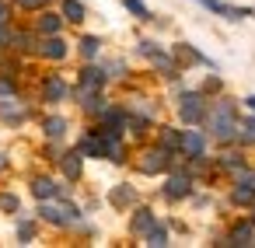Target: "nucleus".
I'll list each match as a JSON object with an SVG mask.
<instances>
[{
  "mask_svg": "<svg viewBox=\"0 0 255 248\" xmlns=\"http://www.w3.org/2000/svg\"><path fill=\"white\" fill-rule=\"evenodd\" d=\"M210 129L220 136V140H231L234 129H238V119H234V105L231 102H217L213 112H210Z\"/></svg>",
  "mask_w": 255,
  "mask_h": 248,
  "instance_id": "nucleus-1",
  "label": "nucleus"
},
{
  "mask_svg": "<svg viewBox=\"0 0 255 248\" xmlns=\"http://www.w3.org/2000/svg\"><path fill=\"white\" fill-rule=\"evenodd\" d=\"M178 112H182V119H185V123H199V119H203V112H206V105H203V98H199V95H185V98H182V105H178Z\"/></svg>",
  "mask_w": 255,
  "mask_h": 248,
  "instance_id": "nucleus-2",
  "label": "nucleus"
},
{
  "mask_svg": "<svg viewBox=\"0 0 255 248\" xmlns=\"http://www.w3.org/2000/svg\"><path fill=\"white\" fill-rule=\"evenodd\" d=\"M140 168H143V175H157V171H164V168H168V150H164V147L147 150L143 161H140Z\"/></svg>",
  "mask_w": 255,
  "mask_h": 248,
  "instance_id": "nucleus-3",
  "label": "nucleus"
},
{
  "mask_svg": "<svg viewBox=\"0 0 255 248\" xmlns=\"http://www.w3.org/2000/svg\"><path fill=\"white\" fill-rule=\"evenodd\" d=\"M105 84V74L98 70V67H88L84 74H81V98H88V95H95L98 88Z\"/></svg>",
  "mask_w": 255,
  "mask_h": 248,
  "instance_id": "nucleus-4",
  "label": "nucleus"
},
{
  "mask_svg": "<svg viewBox=\"0 0 255 248\" xmlns=\"http://www.w3.org/2000/svg\"><path fill=\"white\" fill-rule=\"evenodd\" d=\"M178 147H182L189 157H203V147H206V140H203V133H199V129H185Z\"/></svg>",
  "mask_w": 255,
  "mask_h": 248,
  "instance_id": "nucleus-5",
  "label": "nucleus"
},
{
  "mask_svg": "<svg viewBox=\"0 0 255 248\" xmlns=\"http://www.w3.org/2000/svg\"><path fill=\"white\" fill-rule=\"evenodd\" d=\"M164 196H168V199H182V196H189V175H175V178H168Z\"/></svg>",
  "mask_w": 255,
  "mask_h": 248,
  "instance_id": "nucleus-6",
  "label": "nucleus"
},
{
  "mask_svg": "<svg viewBox=\"0 0 255 248\" xmlns=\"http://www.w3.org/2000/svg\"><path fill=\"white\" fill-rule=\"evenodd\" d=\"M42 53H46L49 60H63V56H67V46H63V39H56V35H53V39H46V42H42Z\"/></svg>",
  "mask_w": 255,
  "mask_h": 248,
  "instance_id": "nucleus-7",
  "label": "nucleus"
},
{
  "mask_svg": "<svg viewBox=\"0 0 255 248\" xmlns=\"http://www.w3.org/2000/svg\"><path fill=\"white\" fill-rule=\"evenodd\" d=\"M32 192H35L39 199H49V196H56V182H53V178H35V182H32Z\"/></svg>",
  "mask_w": 255,
  "mask_h": 248,
  "instance_id": "nucleus-8",
  "label": "nucleus"
},
{
  "mask_svg": "<svg viewBox=\"0 0 255 248\" xmlns=\"http://www.w3.org/2000/svg\"><path fill=\"white\" fill-rule=\"evenodd\" d=\"M63 95H67V84H63L60 77H49V81H46V98H49V102H60Z\"/></svg>",
  "mask_w": 255,
  "mask_h": 248,
  "instance_id": "nucleus-9",
  "label": "nucleus"
},
{
  "mask_svg": "<svg viewBox=\"0 0 255 248\" xmlns=\"http://www.w3.org/2000/svg\"><path fill=\"white\" fill-rule=\"evenodd\" d=\"M81 150H84V154H95V157H102V154H105V140H102V136H84Z\"/></svg>",
  "mask_w": 255,
  "mask_h": 248,
  "instance_id": "nucleus-10",
  "label": "nucleus"
},
{
  "mask_svg": "<svg viewBox=\"0 0 255 248\" xmlns=\"http://www.w3.org/2000/svg\"><path fill=\"white\" fill-rule=\"evenodd\" d=\"M231 199H234L238 206H248V203L255 199V185H238V189L231 192Z\"/></svg>",
  "mask_w": 255,
  "mask_h": 248,
  "instance_id": "nucleus-11",
  "label": "nucleus"
},
{
  "mask_svg": "<svg viewBox=\"0 0 255 248\" xmlns=\"http://www.w3.org/2000/svg\"><path fill=\"white\" fill-rule=\"evenodd\" d=\"M63 175L67 178H77L81 175V154H67L63 157Z\"/></svg>",
  "mask_w": 255,
  "mask_h": 248,
  "instance_id": "nucleus-12",
  "label": "nucleus"
},
{
  "mask_svg": "<svg viewBox=\"0 0 255 248\" xmlns=\"http://www.w3.org/2000/svg\"><path fill=\"white\" fill-rule=\"evenodd\" d=\"M63 18L67 21H84V7L77 4V0H67V4H63Z\"/></svg>",
  "mask_w": 255,
  "mask_h": 248,
  "instance_id": "nucleus-13",
  "label": "nucleus"
},
{
  "mask_svg": "<svg viewBox=\"0 0 255 248\" xmlns=\"http://www.w3.org/2000/svg\"><path fill=\"white\" fill-rule=\"evenodd\" d=\"M231 245H252V224H241V227H234V234H231Z\"/></svg>",
  "mask_w": 255,
  "mask_h": 248,
  "instance_id": "nucleus-14",
  "label": "nucleus"
},
{
  "mask_svg": "<svg viewBox=\"0 0 255 248\" xmlns=\"http://www.w3.org/2000/svg\"><path fill=\"white\" fill-rule=\"evenodd\" d=\"M154 227V217H150V210H140L136 217H133V231H150Z\"/></svg>",
  "mask_w": 255,
  "mask_h": 248,
  "instance_id": "nucleus-15",
  "label": "nucleus"
},
{
  "mask_svg": "<svg viewBox=\"0 0 255 248\" xmlns=\"http://www.w3.org/2000/svg\"><path fill=\"white\" fill-rule=\"evenodd\" d=\"M39 28H42L46 35H56V32H60V18H56V14H42Z\"/></svg>",
  "mask_w": 255,
  "mask_h": 248,
  "instance_id": "nucleus-16",
  "label": "nucleus"
},
{
  "mask_svg": "<svg viewBox=\"0 0 255 248\" xmlns=\"http://www.w3.org/2000/svg\"><path fill=\"white\" fill-rule=\"evenodd\" d=\"M46 133H49L53 140H60V136L67 133V123H63V119H46Z\"/></svg>",
  "mask_w": 255,
  "mask_h": 248,
  "instance_id": "nucleus-17",
  "label": "nucleus"
},
{
  "mask_svg": "<svg viewBox=\"0 0 255 248\" xmlns=\"http://www.w3.org/2000/svg\"><path fill=\"white\" fill-rule=\"evenodd\" d=\"M112 203H116V206L133 203V189H126V185H123V189H116V192H112Z\"/></svg>",
  "mask_w": 255,
  "mask_h": 248,
  "instance_id": "nucleus-18",
  "label": "nucleus"
},
{
  "mask_svg": "<svg viewBox=\"0 0 255 248\" xmlns=\"http://www.w3.org/2000/svg\"><path fill=\"white\" fill-rule=\"evenodd\" d=\"M147 245H154V248H161V245H168V234H164L161 227H150V234H147Z\"/></svg>",
  "mask_w": 255,
  "mask_h": 248,
  "instance_id": "nucleus-19",
  "label": "nucleus"
},
{
  "mask_svg": "<svg viewBox=\"0 0 255 248\" xmlns=\"http://www.w3.org/2000/svg\"><path fill=\"white\" fill-rule=\"evenodd\" d=\"M0 112H4L7 119H21V116H25V109H21V105H14V102H4V105H0Z\"/></svg>",
  "mask_w": 255,
  "mask_h": 248,
  "instance_id": "nucleus-20",
  "label": "nucleus"
},
{
  "mask_svg": "<svg viewBox=\"0 0 255 248\" xmlns=\"http://www.w3.org/2000/svg\"><path fill=\"white\" fill-rule=\"evenodd\" d=\"M161 143H164V150H168V147H178V143H182V133H171V129H164Z\"/></svg>",
  "mask_w": 255,
  "mask_h": 248,
  "instance_id": "nucleus-21",
  "label": "nucleus"
},
{
  "mask_svg": "<svg viewBox=\"0 0 255 248\" xmlns=\"http://www.w3.org/2000/svg\"><path fill=\"white\" fill-rule=\"evenodd\" d=\"M81 53H84V56H95V53H98V39H84V42H81Z\"/></svg>",
  "mask_w": 255,
  "mask_h": 248,
  "instance_id": "nucleus-22",
  "label": "nucleus"
},
{
  "mask_svg": "<svg viewBox=\"0 0 255 248\" xmlns=\"http://www.w3.org/2000/svg\"><path fill=\"white\" fill-rule=\"evenodd\" d=\"M123 4H126V7H129L133 14H140V18H147V7L140 4V0H123Z\"/></svg>",
  "mask_w": 255,
  "mask_h": 248,
  "instance_id": "nucleus-23",
  "label": "nucleus"
},
{
  "mask_svg": "<svg viewBox=\"0 0 255 248\" xmlns=\"http://www.w3.org/2000/svg\"><path fill=\"white\" fill-rule=\"evenodd\" d=\"M0 206H4V210H18V196H0Z\"/></svg>",
  "mask_w": 255,
  "mask_h": 248,
  "instance_id": "nucleus-24",
  "label": "nucleus"
},
{
  "mask_svg": "<svg viewBox=\"0 0 255 248\" xmlns=\"http://www.w3.org/2000/svg\"><path fill=\"white\" fill-rule=\"evenodd\" d=\"M4 42H11V35H7V28H4V21H0V46Z\"/></svg>",
  "mask_w": 255,
  "mask_h": 248,
  "instance_id": "nucleus-25",
  "label": "nucleus"
},
{
  "mask_svg": "<svg viewBox=\"0 0 255 248\" xmlns=\"http://www.w3.org/2000/svg\"><path fill=\"white\" fill-rule=\"evenodd\" d=\"M21 4H25V7H39V4H42V0H21Z\"/></svg>",
  "mask_w": 255,
  "mask_h": 248,
  "instance_id": "nucleus-26",
  "label": "nucleus"
},
{
  "mask_svg": "<svg viewBox=\"0 0 255 248\" xmlns=\"http://www.w3.org/2000/svg\"><path fill=\"white\" fill-rule=\"evenodd\" d=\"M7 91H11V84H7V81H0V95H7Z\"/></svg>",
  "mask_w": 255,
  "mask_h": 248,
  "instance_id": "nucleus-27",
  "label": "nucleus"
},
{
  "mask_svg": "<svg viewBox=\"0 0 255 248\" xmlns=\"http://www.w3.org/2000/svg\"><path fill=\"white\" fill-rule=\"evenodd\" d=\"M4 18H7V11H4V4H0V21H4Z\"/></svg>",
  "mask_w": 255,
  "mask_h": 248,
  "instance_id": "nucleus-28",
  "label": "nucleus"
},
{
  "mask_svg": "<svg viewBox=\"0 0 255 248\" xmlns=\"http://www.w3.org/2000/svg\"><path fill=\"white\" fill-rule=\"evenodd\" d=\"M248 129H252V133H255V119H248Z\"/></svg>",
  "mask_w": 255,
  "mask_h": 248,
  "instance_id": "nucleus-29",
  "label": "nucleus"
},
{
  "mask_svg": "<svg viewBox=\"0 0 255 248\" xmlns=\"http://www.w3.org/2000/svg\"><path fill=\"white\" fill-rule=\"evenodd\" d=\"M248 105H252V109H255V95H252V98H248Z\"/></svg>",
  "mask_w": 255,
  "mask_h": 248,
  "instance_id": "nucleus-30",
  "label": "nucleus"
},
{
  "mask_svg": "<svg viewBox=\"0 0 255 248\" xmlns=\"http://www.w3.org/2000/svg\"><path fill=\"white\" fill-rule=\"evenodd\" d=\"M0 168H4V157H0Z\"/></svg>",
  "mask_w": 255,
  "mask_h": 248,
  "instance_id": "nucleus-31",
  "label": "nucleus"
}]
</instances>
